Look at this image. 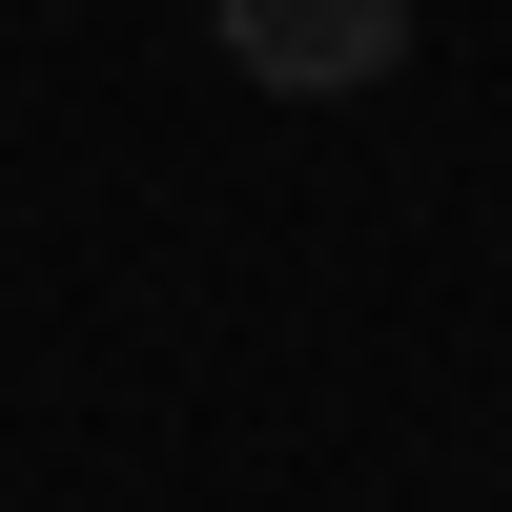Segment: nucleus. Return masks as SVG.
<instances>
[{"mask_svg":"<svg viewBox=\"0 0 512 512\" xmlns=\"http://www.w3.org/2000/svg\"><path fill=\"white\" fill-rule=\"evenodd\" d=\"M226 62L287 82V103H369L410 62V0H226Z\"/></svg>","mask_w":512,"mask_h":512,"instance_id":"f257e3e1","label":"nucleus"}]
</instances>
